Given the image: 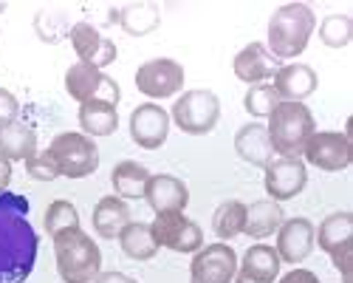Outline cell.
<instances>
[{
  "instance_id": "ba28073f",
  "label": "cell",
  "mask_w": 353,
  "mask_h": 283,
  "mask_svg": "<svg viewBox=\"0 0 353 283\" xmlns=\"http://www.w3.org/2000/svg\"><path fill=\"white\" fill-rule=\"evenodd\" d=\"M65 91L71 99H77L79 105L88 102H105V105H119L122 91H119V82L113 77H108L102 68H94L88 63H74L65 71Z\"/></svg>"
},
{
  "instance_id": "74e56055",
  "label": "cell",
  "mask_w": 353,
  "mask_h": 283,
  "mask_svg": "<svg viewBox=\"0 0 353 283\" xmlns=\"http://www.w3.org/2000/svg\"><path fill=\"white\" fill-rule=\"evenodd\" d=\"M9 184H12V162L0 156V193L9 190Z\"/></svg>"
},
{
  "instance_id": "4dcf8cb0",
  "label": "cell",
  "mask_w": 353,
  "mask_h": 283,
  "mask_svg": "<svg viewBox=\"0 0 353 283\" xmlns=\"http://www.w3.org/2000/svg\"><path fill=\"white\" fill-rule=\"evenodd\" d=\"M319 40L328 48H345L353 40V17L350 14H328L319 26Z\"/></svg>"
},
{
  "instance_id": "f546056e",
  "label": "cell",
  "mask_w": 353,
  "mask_h": 283,
  "mask_svg": "<svg viewBox=\"0 0 353 283\" xmlns=\"http://www.w3.org/2000/svg\"><path fill=\"white\" fill-rule=\"evenodd\" d=\"M243 224H246V204L243 202H223L218 204L215 215H212V230L221 241H232L243 233Z\"/></svg>"
},
{
  "instance_id": "d6986e66",
  "label": "cell",
  "mask_w": 353,
  "mask_h": 283,
  "mask_svg": "<svg viewBox=\"0 0 353 283\" xmlns=\"http://www.w3.org/2000/svg\"><path fill=\"white\" fill-rule=\"evenodd\" d=\"M144 202L153 207V213H184L190 204V190L181 179L167 176V173H156L150 176L144 187Z\"/></svg>"
},
{
  "instance_id": "7c38bea8",
  "label": "cell",
  "mask_w": 353,
  "mask_h": 283,
  "mask_svg": "<svg viewBox=\"0 0 353 283\" xmlns=\"http://www.w3.org/2000/svg\"><path fill=\"white\" fill-rule=\"evenodd\" d=\"M263 170H266L263 184H266L269 202L277 204L297 198L308 184V167L300 156H274Z\"/></svg>"
},
{
  "instance_id": "cb8c5ba5",
  "label": "cell",
  "mask_w": 353,
  "mask_h": 283,
  "mask_svg": "<svg viewBox=\"0 0 353 283\" xmlns=\"http://www.w3.org/2000/svg\"><path fill=\"white\" fill-rule=\"evenodd\" d=\"M285 221V213L277 202H254L246 204V224H243V233L254 241H263L280 230V224Z\"/></svg>"
},
{
  "instance_id": "8992f818",
  "label": "cell",
  "mask_w": 353,
  "mask_h": 283,
  "mask_svg": "<svg viewBox=\"0 0 353 283\" xmlns=\"http://www.w3.org/2000/svg\"><path fill=\"white\" fill-rule=\"evenodd\" d=\"M170 122L187 136H207L221 122V99L207 88L184 91L172 105Z\"/></svg>"
},
{
  "instance_id": "ffe728a7",
  "label": "cell",
  "mask_w": 353,
  "mask_h": 283,
  "mask_svg": "<svg viewBox=\"0 0 353 283\" xmlns=\"http://www.w3.org/2000/svg\"><path fill=\"white\" fill-rule=\"evenodd\" d=\"M234 153L254 167H266L277 156L263 122H246L238 128V133H234Z\"/></svg>"
},
{
  "instance_id": "484cf974",
  "label": "cell",
  "mask_w": 353,
  "mask_h": 283,
  "mask_svg": "<svg viewBox=\"0 0 353 283\" xmlns=\"http://www.w3.org/2000/svg\"><path fill=\"white\" fill-rule=\"evenodd\" d=\"M34 153H37V133L32 125L14 122V125L0 130V156L9 159L12 164L32 159Z\"/></svg>"
},
{
  "instance_id": "ab89813d",
  "label": "cell",
  "mask_w": 353,
  "mask_h": 283,
  "mask_svg": "<svg viewBox=\"0 0 353 283\" xmlns=\"http://www.w3.org/2000/svg\"><path fill=\"white\" fill-rule=\"evenodd\" d=\"M3 9H6V3H0V12H3Z\"/></svg>"
},
{
  "instance_id": "836d02e7",
  "label": "cell",
  "mask_w": 353,
  "mask_h": 283,
  "mask_svg": "<svg viewBox=\"0 0 353 283\" xmlns=\"http://www.w3.org/2000/svg\"><path fill=\"white\" fill-rule=\"evenodd\" d=\"M26 173L32 176V179H37V182H54V179H60V170H57V164L48 156V150L34 153L32 159H26Z\"/></svg>"
},
{
  "instance_id": "2e32d148",
  "label": "cell",
  "mask_w": 353,
  "mask_h": 283,
  "mask_svg": "<svg viewBox=\"0 0 353 283\" xmlns=\"http://www.w3.org/2000/svg\"><path fill=\"white\" fill-rule=\"evenodd\" d=\"M274 235H277L274 249H277L283 264H303L314 252V224L303 215L285 218Z\"/></svg>"
},
{
  "instance_id": "8fae6325",
  "label": "cell",
  "mask_w": 353,
  "mask_h": 283,
  "mask_svg": "<svg viewBox=\"0 0 353 283\" xmlns=\"http://www.w3.org/2000/svg\"><path fill=\"white\" fill-rule=\"evenodd\" d=\"M150 233L159 249L167 246L179 255H195L203 246V230L184 213H159L150 224Z\"/></svg>"
},
{
  "instance_id": "f1b7e54d",
  "label": "cell",
  "mask_w": 353,
  "mask_h": 283,
  "mask_svg": "<svg viewBox=\"0 0 353 283\" xmlns=\"http://www.w3.org/2000/svg\"><path fill=\"white\" fill-rule=\"evenodd\" d=\"M43 230L46 235L54 241L57 235L63 233H71V230H79V213L77 207L68 202V198H57L46 207V215H43Z\"/></svg>"
},
{
  "instance_id": "30bf717a",
  "label": "cell",
  "mask_w": 353,
  "mask_h": 283,
  "mask_svg": "<svg viewBox=\"0 0 353 283\" xmlns=\"http://www.w3.org/2000/svg\"><path fill=\"white\" fill-rule=\"evenodd\" d=\"M136 88L147 99H170L184 88V66L170 57H156L136 68Z\"/></svg>"
},
{
  "instance_id": "9c48e42d",
  "label": "cell",
  "mask_w": 353,
  "mask_h": 283,
  "mask_svg": "<svg viewBox=\"0 0 353 283\" xmlns=\"http://www.w3.org/2000/svg\"><path fill=\"white\" fill-rule=\"evenodd\" d=\"M303 156L316 170L342 173L353 164V142L345 130H314L303 148Z\"/></svg>"
},
{
  "instance_id": "83f0119b",
  "label": "cell",
  "mask_w": 353,
  "mask_h": 283,
  "mask_svg": "<svg viewBox=\"0 0 353 283\" xmlns=\"http://www.w3.org/2000/svg\"><path fill=\"white\" fill-rule=\"evenodd\" d=\"M116 241H119L122 252L128 255L130 261H150V258H156V252H159V244H156V238L150 233V224H141V221H130Z\"/></svg>"
},
{
  "instance_id": "8d00e7d4",
  "label": "cell",
  "mask_w": 353,
  "mask_h": 283,
  "mask_svg": "<svg viewBox=\"0 0 353 283\" xmlns=\"http://www.w3.org/2000/svg\"><path fill=\"white\" fill-rule=\"evenodd\" d=\"M94 283H139V280H136V277H130V275H125V272L110 269V272H99Z\"/></svg>"
},
{
  "instance_id": "6da1fadb",
  "label": "cell",
  "mask_w": 353,
  "mask_h": 283,
  "mask_svg": "<svg viewBox=\"0 0 353 283\" xmlns=\"http://www.w3.org/2000/svg\"><path fill=\"white\" fill-rule=\"evenodd\" d=\"M40 238L28 221V202L17 193H0V283H23L32 275Z\"/></svg>"
},
{
  "instance_id": "7402d4cb",
  "label": "cell",
  "mask_w": 353,
  "mask_h": 283,
  "mask_svg": "<svg viewBox=\"0 0 353 283\" xmlns=\"http://www.w3.org/2000/svg\"><path fill=\"white\" fill-rule=\"evenodd\" d=\"M280 255L269 244H252L243 255V261H238V275L257 280V283H274L280 277Z\"/></svg>"
},
{
  "instance_id": "d590c367",
  "label": "cell",
  "mask_w": 353,
  "mask_h": 283,
  "mask_svg": "<svg viewBox=\"0 0 353 283\" xmlns=\"http://www.w3.org/2000/svg\"><path fill=\"white\" fill-rule=\"evenodd\" d=\"M274 283H319V277L311 272V269H303V266H294L291 272L280 275Z\"/></svg>"
},
{
  "instance_id": "e575fe53",
  "label": "cell",
  "mask_w": 353,
  "mask_h": 283,
  "mask_svg": "<svg viewBox=\"0 0 353 283\" xmlns=\"http://www.w3.org/2000/svg\"><path fill=\"white\" fill-rule=\"evenodd\" d=\"M17 117H20V102H17V97H14L12 91H6V88H0V130L9 128V125H14Z\"/></svg>"
},
{
  "instance_id": "7a4b0ae2",
  "label": "cell",
  "mask_w": 353,
  "mask_h": 283,
  "mask_svg": "<svg viewBox=\"0 0 353 283\" xmlns=\"http://www.w3.org/2000/svg\"><path fill=\"white\" fill-rule=\"evenodd\" d=\"M316 28V14L308 3H283L269 17V51L277 60H294L308 48Z\"/></svg>"
},
{
  "instance_id": "1f68e13d",
  "label": "cell",
  "mask_w": 353,
  "mask_h": 283,
  "mask_svg": "<svg viewBox=\"0 0 353 283\" xmlns=\"http://www.w3.org/2000/svg\"><path fill=\"white\" fill-rule=\"evenodd\" d=\"M280 105V97L277 91L272 88V82H263V85H252L243 97V108L249 117L254 119H269V113Z\"/></svg>"
},
{
  "instance_id": "3957f363",
  "label": "cell",
  "mask_w": 353,
  "mask_h": 283,
  "mask_svg": "<svg viewBox=\"0 0 353 283\" xmlns=\"http://www.w3.org/2000/svg\"><path fill=\"white\" fill-rule=\"evenodd\" d=\"M54 258H57V272H60L65 283H94L97 275L102 272L99 244L82 230L57 235Z\"/></svg>"
},
{
  "instance_id": "277c9868",
  "label": "cell",
  "mask_w": 353,
  "mask_h": 283,
  "mask_svg": "<svg viewBox=\"0 0 353 283\" xmlns=\"http://www.w3.org/2000/svg\"><path fill=\"white\" fill-rule=\"evenodd\" d=\"M266 130L277 156H303V148L314 136L316 122L305 102H280L269 113Z\"/></svg>"
},
{
  "instance_id": "5bb4252c",
  "label": "cell",
  "mask_w": 353,
  "mask_h": 283,
  "mask_svg": "<svg viewBox=\"0 0 353 283\" xmlns=\"http://www.w3.org/2000/svg\"><path fill=\"white\" fill-rule=\"evenodd\" d=\"M170 136V113L161 105L144 102L130 113V139L141 150H159Z\"/></svg>"
},
{
  "instance_id": "d4e9b609",
  "label": "cell",
  "mask_w": 353,
  "mask_h": 283,
  "mask_svg": "<svg viewBox=\"0 0 353 283\" xmlns=\"http://www.w3.org/2000/svg\"><path fill=\"white\" fill-rule=\"evenodd\" d=\"M150 170H147L144 164L133 162V159H125L113 167L110 173V184L116 190V195L125 198V202H133V198H144V187L147 182H150Z\"/></svg>"
},
{
  "instance_id": "603a6c76",
  "label": "cell",
  "mask_w": 353,
  "mask_h": 283,
  "mask_svg": "<svg viewBox=\"0 0 353 283\" xmlns=\"http://www.w3.org/2000/svg\"><path fill=\"white\" fill-rule=\"evenodd\" d=\"M110 23H116L130 37H144L159 28L161 12L156 3H128V6H119L110 12Z\"/></svg>"
},
{
  "instance_id": "e0dca14e",
  "label": "cell",
  "mask_w": 353,
  "mask_h": 283,
  "mask_svg": "<svg viewBox=\"0 0 353 283\" xmlns=\"http://www.w3.org/2000/svg\"><path fill=\"white\" fill-rule=\"evenodd\" d=\"M277 68H280V60L263 43L243 46L238 54H234V60H232L234 77H238L241 82H249V88H252V85L269 82L277 74Z\"/></svg>"
},
{
  "instance_id": "5b68a950",
  "label": "cell",
  "mask_w": 353,
  "mask_h": 283,
  "mask_svg": "<svg viewBox=\"0 0 353 283\" xmlns=\"http://www.w3.org/2000/svg\"><path fill=\"white\" fill-rule=\"evenodd\" d=\"M48 156L54 159L60 176H65V179H88V176H94L99 167L97 142L85 133H77V130L57 133L48 145Z\"/></svg>"
},
{
  "instance_id": "44dd1931",
  "label": "cell",
  "mask_w": 353,
  "mask_h": 283,
  "mask_svg": "<svg viewBox=\"0 0 353 283\" xmlns=\"http://www.w3.org/2000/svg\"><path fill=\"white\" fill-rule=\"evenodd\" d=\"M91 221H94V230H97L99 238L116 241L119 233L130 224V207L119 195H105L97 202V207L91 213Z\"/></svg>"
},
{
  "instance_id": "9a60e30c",
  "label": "cell",
  "mask_w": 353,
  "mask_h": 283,
  "mask_svg": "<svg viewBox=\"0 0 353 283\" xmlns=\"http://www.w3.org/2000/svg\"><path fill=\"white\" fill-rule=\"evenodd\" d=\"M71 48L79 57V63H88L94 68H108L116 63V43L105 35H99V28H94L91 23H74L68 32Z\"/></svg>"
},
{
  "instance_id": "d6a6232c",
  "label": "cell",
  "mask_w": 353,
  "mask_h": 283,
  "mask_svg": "<svg viewBox=\"0 0 353 283\" xmlns=\"http://www.w3.org/2000/svg\"><path fill=\"white\" fill-rule=\"evenodd\" d=\"M34 28H37V35H40L43 43H60L71 32V26L65 23V17L63 14L54 17L51 12H40L37 20H34Z\"/></svg>"
},
{
  "instance_id": "52a82bcc",
  "label": "cell",
  "mask_w": 353,
  "mask_h": 283,
  "mask_svg": "<svg viewBox=\"0 0 353 283\" xmlns=\"http://www.w3.org/2000/svg\"><path fill=\"white\" fill-rule=\"evenodd\" d=\"M314 246H319L325 255H331L334 266L342 275V283H350V264H353V215L347 210L325 215L314 230Z\"/></svg>"
},
{
  "instance_id": "4316f807",
  "label": "cell",
  "mask_w": 353,
  "mask_h": 283,
  "mask_svg": "<svg viewBox=\"0 0 353 283\" xmlns=\"http://www.w3.org/2000/svg\"><path fill=\"white\" fill-rule=\"evenodd\" d=\"M79 128L85 136H113L116 128H119V110L113 105H105V102H88V105H79Z\"/></svg>"
},
{
  "instance_id": "f35d334b",
  "label": "cell",
  "mask_w": 353,
  "mask_h": 283,
  "mask_svg": "<svg viewBox=\"0 0 353 283\" xmlns=\"http://www.w3.org/2000/svg\"><path fill=\"white\" fill-rule=\"evenodd\" d=\"M232 283H257V280H249V277H243V275H234Z\"/></svg>"
},
{
  "instance_id": "4fadbf2b",
  "label": "cell",
  "mask_w": 353,
  "mask_h": 283,
  "mask_svg": "<svg viewBox=\"0 0 353 283\" xmlns=\"http://www.w3.org/2000/svg\"><path fill=\"white\" fill-rule=\"evenodd\" d=\"M238 275V255L223 241L201 246L190 264V283H232Z\"/></svg>"
},
{
  "instance_id": "ac0fdd59",
  "label": "cell",
  "mask_w": 353,
  "mask_h": 283,
  "mask_svg": "<svg viewBox=\"0 0 353 283\" xmlns=\"http://www.w3.org/2000/svg\"><path fill=\"white\" fill-rule=\"evenodd\" d=\"M319 85V77L311 66L303 63H288L280 66L277 74L272 77V88L277 91L280 102H305Z\"/></svg>"
}]
</instances>
